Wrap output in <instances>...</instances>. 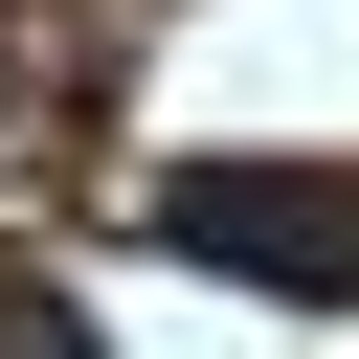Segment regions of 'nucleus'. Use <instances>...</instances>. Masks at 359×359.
Here are the masks:
<instances>
[{
	"label": "nucleus",
	"instance_id": "f257e3e1",
	"mask_svg": "<svg viewBox=\"0 0 359 359\" xmlns=\"http://www.w3.org/2000/svg\"><path fill=\"white\" fill-rule=\"evenodd\" d=\"M157 247H180V269H224V292H359V180L202 157V180H157Z\"/></svg>",
	"mask_w": 359,
	"mask_h": 359
},
{
	"label": "nucleus",
	"instance_id": "f03ea898",
	"mask_svg": "<svg viewBox=\"0 0 359 359\" xmlns=\"http://www.w3.org/2000/svg\"><path fill=\"white\" fill-rule=\"evenodd\" d=\"M0 359H90V314H67L45 269H0Z\"/></svg>",
	"mask_w": 359,
	"mask_h": 359
}]
</instances>
